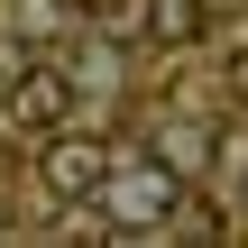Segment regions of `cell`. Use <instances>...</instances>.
Segmentation results:
<instances>
[{
  "mask_svg": "<svg viewBox=\"0 0 248 248\" xmlns=\"http://www.w3.org/2000/svg\"><path fill=\"white\" fill-rule=\"evenodd\" d=\"M101 212H110V239H138V230H166L184 212V175L166 156H110L101 166Z\"/></svg>",
  "mask_w": 248,
  "mask_h": 248,
  "instance_id": "6da1fadb",
  "label": "cell"
},
{
  "mask_svg": "<svg viewBox=\"0 0 248 248\" xmlns=\"http://www.w3.org/2000/svg\"><path fill=\"white\" fill-rule=\"evenodd\" d=\"M101 166H110V147H101V138H83L74 120L37 138V184H46V202H92Z\"/></svg>",
  "mask_w": 248,
  "mask_h": 248,
  "instance_id": "7a4b0ae2",
  "label": "cell"
},
{
  "mask_svg": "<svg viewBox=\"0 0 248 248\" xmlns=\"http://www.w3.org/2000/svg\"><path fill=\"white\" fill-rule=\"evenodd\" d=\"M0 120H9V129H28V138L64 129V120H74V74L37 55V64H28V74H18V83L0 92Z\"/></svg>",
  "mask_w": 248,
  "mask_h": 248,
  "instance_id": "3957f363",
  "label": "cell"
},
{
  "mask_svg": "<svg viewBox=\"0 0 248 248\" xmlns=\"http://www.w3.org/2000/svg\"><path fill=\"white\" fill-rule=\"evenodd\" d=\"M9 37L18 46H74L83 37V0H18L9 9Z\"/></svg>",
  "mask_w": 248,
  "mask_h": 248,
  "instance_id": "277c9868",
  "label": "cell"
},
{
  "mask_svg": "<svg viewBox=\"0 0 248 248\" xmlns=\"http://www.w3.org/2000/svg\"><path fill=\"white\" fill-rule=\"evenodd\" d=\"M202 28H212L202 0H147V28H138V37H156V46H193Z\"/></svg>",
  "mask_w": 248,
  "mask_h": 248,
  "instance_id": "5b68a950",
  "label": "cell"
},
{
  "mask_svg": "<svg viewBox=\"0 0 248 248\" xmlns=\"http://www.w3.org/2000/svg\"><path fill=\"white\" fill-rule=\"evenodd\" d=\"M156 156H166L175 175H202V166H212V129H202V120H175V129L156 138Z\"/></svg>",
  "mask_w": 248,
  "mask_h": 248,
  "instance_id": "8992f818",
  "label": "cell"
},
{
  "mask_svg": "<svg viewBox=\"0 0 248 248\" xmlns=\"http://www.w3.org/2000/svg\"><path fill=\"white\" fill-rule=\"evenodd\" d=\"M202 9H212V18H230V9H239V0H202Z\"/></svg>",
  "mask_w": 248,
  "mask_h": 248,
  "instance_id": "52a82bcc",
  "label": "cell"
}]
</instances>
